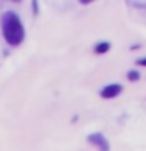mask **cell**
<instances>
[{"label": "cell", "mask_w": 146, "mask_h": 151, "mask_svg": "<svg viewBox=\"0 0 146 151\" xmlns=\"http://www.w3.org/2000/svg\"><path fill=\"white\" fill-rule=\"evenodd\" d=\"M121 91H122V85L110 83V85H107V87H104L101 91H99V94H101V98H104V99H112V98H116L118 94H121Z\"/></svg>", "instance_id": "3957f363"}, {"label": "cell", "mask_w": 146, "mask_h": 151, "mask_svg": "<svg viewBox=\"0 0 146 151\" xmlns=\"http://www.w3.org/2000/svg\"><path fill=\"white\" fill-rule=\"evenodd\" d=\"M88 142L94 146H97L99 151H110V145H108V140L104 137V134L101 132H94V134L88 135Z\"/></svg>", "instance_id": "7a4b0ae2"}, {"label": "cell", "mask_w": 146, "mask_h": 151, "mask_svg": "<svg viewBox=\"0 0 146 151\" xmlns=\"http://www.w3.org/2000/svg\"><path fill=\"white\" fill-rule=\"evenodd\" d=\"M108 49H110V42H107V41H101V42H97L96 46H94V52L96 54H107Z\"/></svg>", "instance_id": "277c9868"}, {"label": "cell", "mask_w": 146, "mask_h": 151, "mask_svg": "<svg viewBox=\"0 0 146 151\" xmlns=\"http://www.w3.org/2000/svg\"><path fill=\"white\" fill-rule=\"evenodd\" d=\"M127 79L130 80V82H135V80H138L140 79V73L138 71H129V73H127Z\"/></svg>", "instance_id": "5b68a950"}, {"label": "cell", "mask_w": 146, "mask_h": 151, "mask_svg": "<svg viewBox=\"0 0 146 151\" xmlns=\"http://www.w3.org/2000/svg\"><path fill=\"white\" fill-rule=\"evenodd\" d=\"M137 65H140V66H146V58H141L137 61Z\"/></svg>", "instance_id": "8992f818"}, {"label": "cell", "mask_w": 146, "mask_h": 151, "mask_svg": "<svg viewBox=\"0 0 146 151\" xmlns=\"http://www.w3.org/2000/svg\"><path fill=\"white\" fill-rule=\"evenodd\" d=\"M0 25H2V33H3L5 41L9 46H19L24 41V38H25V28L22 25L21 17L16 13H13V11L3 13Z\"/></svg>", "instance_id": "6da1fadb"}]
</instances>
